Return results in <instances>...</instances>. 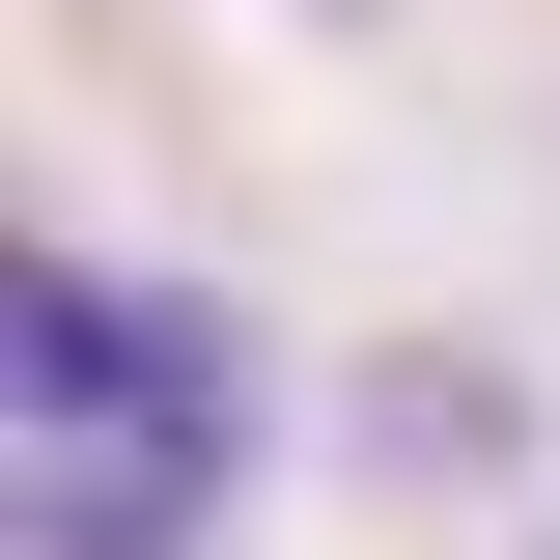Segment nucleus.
<instances>
[{
	"mask_svg": "<svg viewBox=\"0 0 560 560\" xmlns=\"http://www.w3.org/2000/svg\"><path fill=\"white\" fill-rule=\"evenodd\" d=\"M253 448H280V393H253L224 280L84 253L57 197L0 224V560H224Z\"/></svg>",
	"mask_w": 560,
	"mask_h": 560,
	"instance_id": "nucleus-1",
	"label": "nucleus"
},
{
	"mask_svg": "<svg viewBox=\"0 0 560 560\" xmlns=\"http://www.w3.org/2000/svg\"><path fill=\"white\" fill-rule=\"evenodd\" d=\"M364 448H393V477H533V420H504V364H364Z\"/></svg>",
	"mask_w": 560,
	"mask_h": 560,
	"instance_id": "nucleus-2",
	"label": "nucleus"
},
{
	"mask_svg": "<svg viewBox=\"0 0 560 560\" xmlns=\"http://www.w3.org/2000/svg\"><path fill=\"white\" fill-rule=\"evenodd\" d=\"M308 28H337V0H308Z\"/></svg>",
	"mask_w": 560,
	"mask_h": 560,
	"instance_id": "nucleus-3",
	"label": "nucleus"
}]
</instances>
